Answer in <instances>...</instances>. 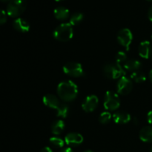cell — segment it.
Masks as SVG:
<instances>
[{
    "mask_svg": "<svg viewBox=\"0 0 152 152\" xmlns=\"http://www.w3.org/2000/svg\"><path fill=\"white\" fill-rule=\"evenodd\" d=\"M57 94L64 102H71L77 98L78 87L71 80H65L58 85Z\"/></svg>",
    "mask_w": 152,
    "mask_h": 152,
    "instance_id": "obj_1",
    "label": "cell"
},
{
    "mask_svg": "<svg viewBox=\"0 0 152 152\" xmlns=\"http://www.w3.org/2000/svg\"><path fill=\"white\" fill-rule=\"evenodd\" d=\"M74 35L73 25L69 22L62 23L58 25L53 32V36L56 40L59 42H68L72 39Z\"/></svg>",
    "mask_w": 152,
    "mask_h": 152,
    "instance_id": "obj_2",
    "label": "cell"
},
{
    "mask_svg": "<svg viewBox=\"0 0 152 152\" xmlns=\"http://www.w3.org/2000/svg\"><path fill=\"white\" fill-rule=\"evenodd\" d=\"M26 7V0H10L7 5L6 12L10 17H19L24 13Z\"/></svg>",
    "mask_w": 152,
    "mask_h": 152,
    "instance_id": "obj_3",
    "label": "cell"
},
{
    "mask_svg": "<svg viewBox=\"0 0 152 152\" xmlns=\"http://www.w3.org/2000/svg\"><path fill=\"white\" fill-rule=\"evenodd\" d=\"M104 76L108 79L117 80L126 76V71H124L121 65L118 63H108L104 66L102 69Z\"/></svg>",
    "mask_w": 152,
    "mask_h": 152,
    "instance_id": "obj_4",
    "label": "cell"
},
{
    "mask_svg": "<svg viewBox=\"0 0 152 152\" xmlns=\"http://www.w3.org/2000/svg\"><path fill=\"white\" fill-rule=\"evenodd\" d=\"M104 108L108 111H115L120 105V100L118 94L111 91L105 93L104 97Z\"/></svg>",
    "mask_w": 152,
    "mask_h": 152,
    "instance_id": "obj_5",
    "label": "cell"
},
{
    "mask_svg": "<svg viewBox=\"0 0 152 152\" xmlns=\"http://www.w3.org/2000/svg\"><path fill=\"white\" fill-rule=\"evenodd\" d=\"M63 72L73 77H80L84 75L83 66L78 62H68L63 66Z\"/></svg>",
    "mask_w": 152,
    "mask_h": 152,
    "instance_id": "obj_6",
    "label": "cell"
},
{
    "mask_svg": "<svg viewBox=\"0 0 152 152\" xmlns=\"http://www.w3.org/2000/svg\"><path fill=\"white\" fill-rule=\"evenodd\" d=\"M132 40H133V35L132 31L129 28H123L117 34V41L120 45L126 48L127 50H129V47L132 44Z\"/></svg>",
    "mask_w": 152,
    "mask_h": 152,
    "instance_id": "obj_7",
    "label": "cell"
},
{
    "mask_svg": "<svg viewBox=\"0 0 152 152\" xmlns=\"http://www.w3.org/2000/svg\"><path fill=\"white\" fill-rule=\"evenodd\" d=\"M133 88V83L131 79L123 76L119 79L117 84V93L122 95H126L130 93Z\"/></svg>",
    "mask_w": 152,
    "mask_h": 152,
    "instance_id": "obj_8",
    "label": "cell"
},
{
    "mask_svg": "<svg viewBox=\"0 0 152 152\" xmlns=\"http://www.w3.org/2000/svg\"><path fill=\"white\" fill-rule=\"evenodd\" d=\"M98 104H99V99L97 96L95 95H90L85 99L82 105V108L86 113H90L96 109V107L98 106Z\"/></svg>",
    "mask_w": 152,
    "mask_h": 152,
    "instance_id": "obj_9",
    "label": "cell"
},
{
    "mask_svg": "<svg viewBox=\"0 0 152 152\" xmlns=\"http://www.w3.org/2000/svg\"><path fill=\"white\" fill-rule=\"evenodd\" d=\"M83 137L80 134L71 132L68 134L65 137V143L70 146H77L83 142Z\"/></svg>",
    "mask_w": 152,
    "mask_h": 152,
    "instance_id": "obj_10",
    "label": "cell"
},
{
    "mask_svg": "<svg viewBox=\"0 0 152 152\" xmlns=\"http://www.w3.org/2000/svg\"><path fill=\"white\" fill-rule=\"evenodd\" d=\"M152 52L151 44L148 41H143L140 44L138 47V53L140 56L144 59H148L151 56Z\"/></svg>",
    "mask_w": 152,
    "mask_h": 152,
    "instance_id": "obj_11",
    "label": "cell"
},
{
    "mask_svg": "<svg viewBox=\"0 0 152 152\" xmlns=\"http://www.w3.org/2000/svg\"><path fill=\"white\" fill-rule=\"evenodd\" d=\"M43 103L48 108H52V109H56L60 105L61 102H59V99L57 96L53 94H46L43 96Z\"/></svg>",
    "mask_w": 152,
    "mask_h": 152,
    "instance_id": "obj_12",
    "label": "cell"
},
{
    "mask_svg": "<svg viewBox=\"0 0 152 152\" xmlns=\"http://www.w3.org/2000/svg\"><path fill=\"white\" fill-rule=\"evenodd\" d=\"M13 27L16 31L20 33H27L30 30L29 23L22 18H16L13 21Z\"/></svg>",
    "mask_w": 152,
    "mask_h": 152,
    "instance_id": "obj_13",
    "label": "cell"
},
{
    "mask_svg": "<svg viewBox=\"0 0 152 152\" xmlns=\"http://www.w3.org/2000/svg\"><path fill=\"white\" fill-rule=\"evenodd\" d=\"M131 115L125 111H117L113 114V120L117 124H126L131 121Z\"/></svg>",
    "mask_w": 152,
    "mask_h": 152,
    "instance_id": "obj_14",
    "label": "cell"
},
{
    "mask_svg": "<svg viewBox=\"0 0 152 152\" xmlns=\"http://www.w3.org/2000/svg\"><path fill=\"white\" fill-rule=\"evenodd\" d=\"M53 15H54L55 18L58 20L64 21L69 17L70 12L69 10L65 7L59 6V7L55 8V10H53Z\"/></svg>",
    "mask_w": 152,
    "mask_h": 152,
    "instance_id": "obj_15",
    "label": "cell"
},
{
    "mask_svg": "<svg viewBox=\"0 0 152 152\" xmlns=\"http://www.w3.org/2000/svg\"><path fill=\"white\" fill-rule=\"evenodd\" d=\"M140 139L144 142H152V126H145L140 130Z\"/></svg>",
    "mask_w": 152,
    "mask_h": 152,
    "instance_id": "obj_16",
    "label": "cell"
},
{
    "mask_svg": "<svg viewBox=\"0 0 152 152\" xmlns=\"http://www.w3.org/2000/svg\"><path fill=\"white\" fill-rule=\"evenodd\" d=\"M142 66V64L140 61L136 59H129L124 63V68L126 71H137Z\"/></svg>",
    "mask_w": 152,
    "mask_h": 152,
    "instance_id": "obj_17",
    "label": "cell"
},
{
    "mask_svg": "<svg viewBox=\"0 0 152 152\" xmlns=\"http://www.w3.org/2000/svg\"><path fill=\"white\" fill-rule=\"evenodd\" d=\"M64 129H65V123L62 120H55L50 126L52 134L55 135L60 134L64 131Z\"/></svg>",
    "mask_w": 152,
    "mask_h": 152,
    "instance_id": "obj_18",
    "label": "cell"
},
{
    "mask_svg": "<svg viewBox=\"0 0 152 152\" xmlns=\"http://www.w3.org/2000/svg\"><path fill=\"white\" fill-rule=\"evenodd\" d=\"M131 79L137 83H142L146 80V76L142 71H134L131 74Z\"/></svg>",
    "mask_w": 152,
    "mask_h": 152,
    "instance_id": "obj_19",
    "label": "cell"
},
{
    "mask_svg": "<svg viewBox=\"0 0 152 152\" xmlns=\"http://www.w3.org/2000/svg\"><path fill=\"white\" fill-rule=\"evenodd\" d=\"M56 116L61 118H65L68 116V111H69V107L67 104L61 103L56 108Z\"/></svg>",
    "mask_w": 152,
    "mask_h": 152,
    "instance_id": "obj_20",
    "label": "cell"
},
{
    "mask_svg": "<svg viewBox=\"0 0 152 152\" xmlns=\"http://www.w3.org/2000/svg\"><path fill=\"white\" fill-rule=\"evenodd\" d=\"M83 19H84L83 13L77 12V13H74V14L71 15V16L70 17L69 23L71 25H73V26H75V25H77L83 22Z\"/></svg>",
    "mask_w": 152,
    "mask_h": 152,
    "instance_id": "obj_21",
    "label": "cell"
},
{
    "mask_svg": "<svg viewBox=\"0 0 152 152\" xmlns=\"http://www.w3.org/2000/svg\"><path fill=\"white\" fill-rule=\"evenodd\" d=\"M50 143L56 148H61L64 146L65 141L57 137H52L50 138Z\"/></svg>",
    "mask_w": 152,
    "mask_h": 152,
    "instance_id": "obj_22",
    "label": "cell"
},
{
    "mask_svg": "<svg viewBox=\"0 0 152 152\" xmlns=\"http://www.w3.org/2000/svg\"><path fill=\"white\" fill-rule=\"evenodd\" d=\"M111 118H112V116H111V113L108 112V111H104L102 114L99 115V123H102V124H107V123H109L111 121Z\"/></svg>",
    "mask_w": 152,
    "mask_h": 152,
    "instance_id": "obj_23",
    "label": "cell"
},
{
    "mask_svg": "<svg viewBox=\"0 0 152 152\" xmlns=\"http://www.w3.org/2000/svg\"><path fill=\"white\" fill-rule=\"evenodd\" d=\"M115 61L117 63L120 64L126 62L127 61V55L123 51H119L115 56Z\"/></svg>",
    "mask_w": 152,
    "mask_h": 152,
    "instance_id": "obj_24",
    "label": "cell"
},
{
    "mask_svg": "<svg viewBox=\"0 0 152 152\" xmlns=\"http://www.w3.org/2000/svg\"><path fill=\"white\" fill-rule=\"evenodd\" d=\"M7 12L4 10H1V14H0V24L4 25L7 22Z\"/></svg>",
    "mask_w": 152,
    "mask_h": 152,
    "instance_id": "obj_25",
    "label": "cell"
},
{
    "mask_svg": "<svg viewBox=\"0 0 152 152\" xmlns=\"http://www.w3.org/2000/svg\"><path fill=\"white\" fill-rule=\"evenodd\" d=\"M147 120L149 124L152 125V111H150L147 114Z\"/></svg>",
    "mask_w": 152,
    "mask_h": 152,
    "instance_id": "obj_26",
    "label": "cell"
},
{
    "mask_svg": "<svg viewBox=\"0 0 152 152\" xmlns=\"http://www.w3.org/2000/svg\"><path fill=\"white\" fill-rule=\"evenodd\" d=\"M59 152H74V151H73V150L71 149V148H69V147H67V148H62Z\"/></svg>",
    "mask_w": 152,
    "mask_h": 152,
    "instance_id": "obj_27",
    "label": "cell"
},
{
    "mask_svg": "<svg viewBox=\"0 0 152 152\" xmlns=\"http://www.w3.org/2000/svg\"><path fill=\"white\" fill-rule=\"evenodd\" d=\"M40 152H53V151H52V149L50 148V147H44V148L40 151Z\"/></svg>",
    "mask_w": 152,
    "mask_h": 152,
    "instance_id": "obj_28",
    "label": "cell"
},
{
    "mask_svg": "<svg viewBox=\"0 0 152 152\" xmlns=\"http://www.w3.org/2000/svg\"><path fill=\"white\" fill-rule=\"evenodd\" d=\"M148 19H150V21H151L152 22V5H151V7L149 8V10H148Z\"/></svg>",
    "mask_w": 152,
    "mask_h": 152,
    "instance_id": "obj_29",
    "label": "cell"
},
{
    "mask_svg": "<svg viewBox=\"0 0 152 152\" xmlns=\"http://www.w3.org/2000/svg\"><path fill=\"white\" fill-rule=\"evenodd\" d=\"M149 79L150 80H151V82L152 83V69L149 72Z\"/></svg>",
    "mask_w": 152,
    "mask_h": 152,
    "instance_id": "obj_30",
    "label": "cell"
},
{
    "mask_svg": "<svg viewBox=\"0 0 152 152\" xmlns=\"http://www.w3.org/2000/svg\"><path fill=\"white\" fill-rule=\"evenodd\" d=\"M137 123H138L137 119L136 117H134V123L135 125H137Z\"/></svg>",
    "mask_w": 152,
    "mask_h": 152,
    "instance_id": "obj_31",
    "label": "cell"
},
{
    "mask_svg": "<svg viewBox=\"0 0 152 152\" xmlns=\"http://www.w3.org/2000/svg\"><path fill=\"white\" fill-rule=\"evenodd\" d=\"M1 1H2V2L5 3V2H8V1H10V0H1Z\"/></svg>",
    "mask_w": 152,
    "mask_h": 152,
    "instance_id": "obj_32",
    "label": "cell"
},
{
    "mask_svg": "<svg viewBox=\"0 0 152 152\" xmlns=\"http://www.w3.org/2000/svg\"><path fill=\"white\" fill-rule=\"evenodd\" d=\"M83 152H93L92 151H91V150H86V151H83Z\"/></svg>",
    "mask_w": 152,
    "mask_h": 152,
    "instance_id": "obj_33",
    "label": "cell"
},
{
    "mask_svg": "<svg viewBox=\"0 0 152 152\" xmlns=\"http://www.w3.org/2000/svg\"><path fill=\"white\" fill-rule=\"evenodd\" d=\"M56 1H64V0H56Z\"/></svg>",
    "mask_w": 152,
    "mask_h": 152,
    "instance_id": "obj_34",
    "label": "cell"
},
{
    "mask_svg": "<svg viewBox=\"0 0 152 152\" xmlns=\"http://www.w3.org/2000/svg\"><path fill=\"white\" fill-rule=\"evenodd\" d=\"M150 152H152V147H151V150H150Z\"/></svg>",
    "mask_w": 152,
    "mask_h": 152,
    "instance_id": "obj_35",
    "label": "cell"
},
{
    "mask_svg": "<svg viewBox=\"0 0 152 152\" xmlns=\"http://www.w3.org/2000/svg\"><path fill=\"white\" fill-rule=\"evenodd\" d=\"M151 42H152V36H151Z\"/></svg>",
    "mask_w": 152,
    "mask_h": 152,
    "instance_id": "obj_36",
    "label": "cell"
},
{
    "mask_svg": "<svg viewBox=\"0 0 152 152\" xmlns=\"http://www.w3.org/2000/svg\"><path fill=\"white\" fill-rule=\"evenodd\" d=\"M148 1H152V0H148Z\"/></svg>",
    "mask_w": 152,
    "mask_h": 152,
    "instance_id": "obj_37",
    "label": "cell"
}]
</instances>
